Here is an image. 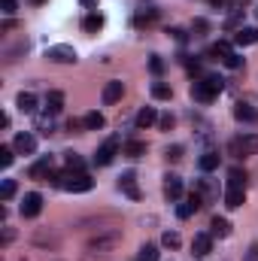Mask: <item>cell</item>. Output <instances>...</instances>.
<instances>
[{
  "label": "cell",
  "mask_w": 258,
  "mask_h": 261,
  "mask_svg": "<svg viewBox=\"0 0 258 261\" xmlns=\"http://www.w3.org/2000/svg\"><path fill=\"white\" fill-rule=\"evenodd\" d=\"M122 243V231L119 228H107V231H97V237L88 240L85 252H82V261H107L110 252Z\"/></svg>",
  "instance_id": "1"
},
{
  "label": "cell",
  "mask_w": 258,
  "mask_h": 261,
  "mask_svg": "<svg viewBox=\"0 0 258 261\" xmlns=\"http://www.w3.org/2000/svg\"><path fill=\"white\" fill-rule=\"evenodd\" d=\"M222 88H225V79L222 76H203V79H197L192 85V97L200 100V103H213Z\"/></svg>",
  "instance_id": "2"
},
{
  "label": "cell",
  "mask_w": 258,
  "mask_h": 261,
  "mask_svg": "<svg viewBox=\"0 0 258 261\" xmlns=\"http://www.w3.org/2000/svg\"><path fill=\"white\" fill-rule=\"evenodd\" d=\"M58 189H64V192H73V195H82V192H91L94 189V179L88 176V173H73V170H67V173H58V182H55Z\"/></svg>",
  "instance_id": "3"
},
{
  "label": "cell",
  "mask_w": 258,
  "mask_h": 261,
  "mask_svg": "<svg viewBox=\"0 0 258 261\" xmlns=\"http://www.w3.org/2000/svg\"><path fill=\"white\" fill-rule=\"evenodd\" d=\"M228 155L234 158H249V155H258V137L255 134H240L228 143Z\"/></svg>",
  "instance_id": "4"
},
{
  "label": "cell",
  "mask_w": 258,
  "mask_h": 261,
  "mask_svg": "<svg viewBox=\"0 0 258 261\" xmlns=\"http://www.w3.org/2000/svg\"><path fill=\"white\" fill-rule=\"evenodd\" d=\"M234 119L237 122H258V100L255 97H240L237 103H234Z\"/></svg>",
  "instance_id": "5"
},
{
  "label": "cell",
  "mask_w": 258,
  "mask_h": 261,
  "mask_svg": "<svg viewBox=\"0 0 258 261\" xmlns=\"http://www.w3.org/2000/svg\"><path fill=\"white\" fill-rule=\"evenodd\" d=\"M119 146H122V137L119 134H113L97 152H94V164H100V167H107V164H113V158H116V152H119Z\"/></svg>",
  "instance_id": "6"
},
{
  "label": "cell",
  "mask_w": 258,
  "mask_h": 261,
  "mask_svg": "<svg viewBox=\"0 0 258 261\" xmlns=\"http://www.w3.org/2000/svg\"><path fill=\"white\" fill-rule=\"evenodd\" d=\"M46 58L55 61V64H76L79 61V55H76L73 46H49L46 49Z\"/></svg>",
  "instance_id": "7"
},
{
  "label": "cell",
  "mask_w": 258,
  "mask_h": 261,
  "mask_svg": "<svg viewBox=\"0 0 258 261\" xmlns=\"http://www.w3.org/2000/svg\"><path fill=\"white\" fill-rule=\"evenodd\" d=\"M12 149H15L18 155H34V152H37V137H34V134H28V130H21V134H15Z\"/></svg>",
  "instance_id": "8"
},
{
  "label": "cell",
  "mask_w": 258,
  "mask_h": 261,
  "mask_svg": "<svg viewBox=\"0 0 258 261\" xmlns=\"http://www.w3.org/2000/svg\"><path fill=\"white\" fill-rule=\"evenodd\" d=\"M40 210H43V195L40 192H28L24 200H21V216L34 219V216H40Z\"/></svg>",
  "instance_id": "9"
},
{
  "label": "cell",
  "mask_w": 258,
  "mask_h": 261,
  "mask_svg": "<svg viewBox=\"0 0 258 261\" xmlns=\"http://www.w3.org/2000/svg\"><path fill=\"white\" fill-rule=\"evenodd\" d=\"M119 189H122L131 200H140V197H143L140 186H137V173H134V170H125V173L119 176Z\"/></svg>",
  "instance_id": "10"
},
{
  "label": "cell",
  "mask_w": 258,
  "mask_h": 261,
  "mask_svg": "<svg viewBox=\"0 0 258 261\" xmlns=\"http://www.w3.org/2000/svg\"><path fill=\"white\" fill-rule=\"evenodd\" d=\"M200 206H203V197H200V192L194 189L192 195L186 197V203H179V206H176V216H179V219H189V216H192V213H197Z\"/></svg>",
  "instance_id": "11"
},
{
  "label": "cell",
  "mask_w": 258,
  "mask_h": 261,
  "mask_svg": "<svg viewBox=\"0 0 258 261\" xmlns=\"http://www.w3.org/2000/svg\"><path fill=\"white\" fill-rule=\"evenodd\" d=\"M122 94H125V82H122V79H110V82L104 85V103H107V107H110V103H119Z\"/></svg>",
  "instance_id": "12"
},
{
  "label": "cell",
  "mask_w": 258,
  "mask_h": 261,
  "mask_svg": "<svg viewBox=\"0 0 258 261\" xmlns=\"http://www.w3.org/2000/svg\"><path fill=\"white\" fill-rule=\"evenodd\" d=\"M52 173H55V170H52V155H43V158L28 170L31 179H52Z\"/></svg>",
  "instance_id": "13"
},
{
  "label": "cell",
  "mask_w": 258,
  "mask_h": 261,
  "mask_svg": "<svg viewBox=\"0 0 258 261\" xmlns=\"http://www.w3.org/2000/svg\"><path fill=\"white\" fill-rule=\"evenodd\" d=\"M164 197L167 200H179L183 197V179L176 173H167L164 176Z\"/></svg>",
  "instance_id": "14"
},
{
  "label": "cell",
  "mask_w": 258,
  "mask_h": 261,
  "mask_svg": "<svg viewBox=\"0 0 258 261\" xmlns=\"http://www.w3.org/2000/svg\"><path fill=\"white\" fill-rule=\"evenodd\" d=\"M210 249H213V237H210V234H194V240H192V255L194 258L210 255Z\"/></svg>",
  "instance_id": "15"
},
{
  "label": "cell",
  "mask_w": 258,
  "mask_h": 261,
  "mask_svg": "<svg viewBox=\"0 0 258 261\" xmlns=\"http://www.w3.org/2000/svg\"><path fill=\"white\" fill-rule=\"evenodd\" d=\"M113 222H116L113 216H85V219L76 222V228H79V231H85V228H97V231H104L100 225H113Z\"/></svg>",
  "instance_id": "16"
},
{
  "label": "cell",
  "mask_w": 258,
  "mask_h": 261,
  "mask_svg": "<svg viewBox=\"0 0 258 261\" xmlns=\"http://www.w3.org/2000/svg\"><path fill=\"white\" fill-rule=\"evenodd\" d=\"M158 119H161V116L155 113V107H143L134 122H137V128H152V125H158Z\"/></svg>",
  "instance_id": "17"
},
{
  "label": "cell",
  "mask_w": 258,
  "mask_h": 261,
  "mask_svg": "<svg viewBox=\"0 0 258 261\" xmlns=\"http://www.w3.org/2000/svg\"><path fill=\"white\" fill-rule=\"evenodd\" d=\"M64 110V94L61 91H49L46 94V116H55Z\"/></svg>",
  "instance_id": "18"
},
{
  "label": "cell",
  "mask_w": 258,
  "mask_h": 261,
  "mask_svg": "<svg viewBox=\"0 0 258 261\" xmlns=\"http://www.w3.org/2000/svg\"><path fill=\"white\" fill-rule=\"evenodd\" d=\"M243 200H246V189H231V186H228V192H225V206H228V210L243 206Z\"/></svg>",
  "instance_id": "19"
},
{
  "label": "cell",
  "mask_w": 258,
  "mask_h": 261,
  "mask_svg": "<svg viewBox=\"0 0 258 261\" xmlns=\"http://www.w3.org/2000/svg\"><path fill=\"white\" fill-rule=\"evenodd\" d=\"M104 125H107V119H104V113H97V110L85 113V119H82V128L85 130H100Z\"/></svg>",
  "instance_id": "20"
},
{
  "label": "cell",
  "mask_w": 258,
  "mask_h": 261,
  "mask_svg": "<svg viewBox=\"0 0 258 261\" xmlns=\"http://www.w3.org/2000/svg\"><path fill=\"white\" fill-rule=\"evenodd\" d=\"M100 28H104V15H100V12H88V15L82 18V31H85V34H97Z\"/></svg>",
  "instance_id": "21"
},
{
  "label": "cell",
  "mask_w": 258,
  "mask_h": 261,
  "mask_svg": "<svg viewBox=\"0 0 258 261\" xmlns=\"http://www.w3.org/2000/svg\"><path fill=\"white\" fill-rule=\"evenodd\" d=\"M15 107H18L21 113H34V110H37V94H34V91H21V94L15 97Z\"/></svg>",
  "instance_id": "22"
},
{
  "label": "cell",
  "mask_w": 258,
  "mask_h": 261,
  "mask_svg": "<svg viewBox=\"0 0 258 261\" xmlns=\"http://www.w3.org/2000/svg\"><path fill=\"white\" fill-rule=\"evenodd\" d=\"M234 43H237V46H252V43H258V31L255 28H240V31L234 34Z\"/></svg>",
  "instance_id": "23"
},
{
  "label": "cell",
  "mask_w": 258,
  "mask_h": 261,
  "mask_svg": "<svg viewBox=\"0 0 258 261\" xmlns=\"http://www.w3.org/2000/svg\"><path fill=\"white\" fill-rule=\"evenodd\" d=\"M155 18H158V9L149 6V9H140V12L134 15V24H137V28H149V24H155Z\"/></svg>",
  "instance_id": "24"
},
{
  "label": "cell",
  "mask_w": 258,
  "mask_h": 261,
  "mask_svg": "<svg viewBox=\"0 0 258 261\" xmlns=\"http://www.w3.org/2000/svg\"><path fill=\"white\" fill-rule=\"evenodd\" d=\"M231 52H234V49H231V43H222V40H219V43H213V46H210V52H207V55H210L213 61H225Z\"/></svg>",
  "instance_id": "25"
},
{
  "label": "cell",
  "mask_w": 258,
  "mask_h": 261,
  "mask_svg": "<svg viewBox=\"0 0 258 261\" xmlns=\"http://www.w3.org/2000/svg\"><path fill=\"white\" fill-rule=\"evenodd\" d=\"M210 231H213V237H228V234H231V222L222 219V216H216V219L210 222Z\"/></svg>",
  "instance_id": "26"
},
{
  "label": "cell",
  "mask_w": 258,
  "mask_h": 261,
  "mask_svg": "<svg viewBox=\"0 0 258 261\" xmlns=\"http://www.w3.org/2000/svg\"><path fill=\"white\" fill-rule=\"evenodd\" d=\"M197 167H200L203 173L216 170V167H219V152H203V155H200V161H197Z\"/></svg>",
  "instance_id": "27"
},
{
  "label": "cell",
  "mask_w": 258,
  "mask_h": 261,
  "mask_svg": "<svg viewBox=\"0 0 258 261\" xmlns=\"http://www.w3.org/2000/svg\"><path fill=\"white\" fill-rule=\"evenodd\" d=\"M228 186H231V189H246V170L231 167V170H228Z\"/></svg>",
  "instance_id": "28"
},
{
  "label": "cell",
  "mask_w": 258,
  "mask_h": 261,
  "mask_svg": "<svg viewBox=\"0 0 258 261\" xmlns=\"http://www.w3.org/2000/svg\"><path fill=\"white\" fill-rule=\"evenodd\" d=\"M125 155H128V158L146 155V143H143V140H131V143H125Z\"/></svg>",
  "instance_id": "29"
},
{
  "label": "cell",
  "mask_w": 258,
  "mask_h": 261,
  "mask_svg": "<svg viewBox=\"0 0 258 261\" xmlns=\"http://www.w3.org/2000/svg\"><path fill=\"white\" fill-rule=\"evenodd\" d=\"M152 97H155V100H170L173 91H170V85H164V82H152Z\"/></svg>",
  "instance_id": "30"
},
{
  "label": "cell",
  "mask_w": 258,
  "mask_h": 261,
  "mask_svg": "<svg viewBox=\"0 0 258 261\" xmlns=\"http://www.w3.org/2000/svg\"><path fill=\"white\" fill-rule=\"evenodd\" d=\"M67 170H73V173H85V161L76 155V152H67Z\"/></svg>",
  "instance_id": "31"
},
{
  "label": "cell",
  "mask_w": 258,
  "mask_h": 261,
  "mask_svg": "<svg viewBox=\"0 0 258 261\" xmlns=\"http://www.w3.org/2000/svg\"><path fill=\"white\" fill-rule=\"evenodd\" d=\"M240 21H243V9H231V15H228L225 28H228V31H240V28H243Z\"/></svg>",
  "instance_id": "32"
},
{
  "label": "cell",
  "mask_w": 258,
  "mask_h": 261,
  "mask_svg": "<svg viewBox=\"0 0 258 261\" xmlns=\"http://www.w3.org/2000/svg\"><path fill=\"white\" fill-rule=\"evenodd\" d=\"M137 261H158V249H155L152 243L140 246V255H137Z\"/></svg>",
  "instance_id": "33"
},
{
  "label": "cell",
  "mask_w": 258,
  "mask_h": 261,
  "mask_svg": "<svg viewBox=\"0 0 258 261\" xmlns=\"http://www.w3.org/2000/svg\"><path fill=\"white\" fill-rule=\"evenodd\" d=\"M161 243H164L167 249H176L183 240H179V234H176V231H164V234H161Z\"/></svg>",
  "instance_id": "34"
},
{
  "label": "cell",
  "mask_w": 258,
  "mask_h": 261,
  "mask_svg": "<svg viewBox=\"0 0 258 261\" xmlns=\"http://www.w3.org/2000/svg\"><path fill=\"white\" fill-rule=\"evenodd\" d=\"M197 192H200V197H210V200L219 195V192L213 189V182H210V179H200V182H197Z\"/></svg>",
  "instance_id": "35"
},
{
  "label": "cell",
  "mask_w": 258,
  "mask_h": 261,
  "mask_svg": "<svg viewBox=\"0 0 258 261\" xmlns=\"http://www.w3.org/2000/svg\"><path fill=\"white\" fill-rule=\"evenodd\" d=\"M12 158H15V149H12V146H0V164H3V167H9V164H12Z\"/></svg>",
  "instance_id": "36"
},
{
  "label": "cell",
  "mask_w": 258,
  "mask_h": 261,
  "mask_svg": "<svg viewBox=\"0 0 258 261\" xmlns=\"http://www.w3.org/2000/svg\"><path fill=\"white\" fill-rule=\"evenodd\" d=\"M12 195H15V179H3V186H0V197L9 200Z\"/></svg>",
  "instance_id": "37"
},
{
  "label": "cell",
  "mask_w": 258,
  "mask_h": 261,
  "mask_svg": "<svg viewBox=\"0 0 258 261\" xmlns=\"http://www.w3.org/2000/svg\"><path fill=\"white\" fill-rule=\"evenodd\" d=\"M222 64L228 67V70H240V67H243V58H240L237 52H231V55H228V58H225Z\"/></svg>",
  "instance_id": "38"
},
{
  "label": "cell",
  "mask_w": 258,
  "mask_h": 261,
  "mask_svg": "<svg viewBox=\"0 0 258 261\" xmlns=\"http://www.w3.org/2000/svg\"><path fill=\"white\" fill-rule=\"evenodd\" d=\"M149 70H152L155 76H161V70H164V61H161L158 55H152V58H149Z\"/></svg>",
  "instance_id": "39"
},
{
  "label": "cell",
  "mask_w": 258,
  "mask_h": 261,
  "mask_svg": "<svg viewBox=\"0 0 258 261\" xmlns=\"http://www.w3.org/2000/svg\"><path fill=\"white\" fill-rule=\"evenodd\" d=\"M52 116H46V119H37V130H43V134H52Z\"/></svg>",
  "instance_id": "40"
},
{
  "label": "cell",
  "mask_w": 258,
  "mask_h": 261,
  "mask_svg": "<svg viewBox=\"0 0 258 261\" xmlns=\"http://www.w3.org/2000/svg\"><path fill=\"white\" fill-rule=\"evenodd\" d=\"M164 158H167V161H179V158H183V146H170V149L164 152Z\"/></svg>",
  "instance_id": "41"
},
{
  "label": "cell",
  "mask_w": 258,
  "mask_h": 261,
  "mask_svg": "<svg viewBox=\"0 0 258 261\" xmlns=\"http://www.w3.org/2000/svg\"><path fill=\"white\" fill-rule=\"evenodd\" d=\"M158 128H161V130H170V128H173V116H170V113H164V116L158 119Z\"/></svg>",
  "instance_id": "42"
},
{
  "label": "cell",
  "mask_w": 258,
  "mask_h": 261,
  "mask_svg": "<svg viewBox=\"0 0 258 261\" xmlns=\"http://www.w3.org/2000/svg\"><path fill=\"white\" fill-rule=\"evenodd\" d=\"M194 31H197V34H207V31H210V24H207V18H194V24H192Z\"/></svg>",
  "instance_id": "43"
},
{
  "label": "cell",
  "mask_w": 258,
  "mask_h": 261,
  "mask_svg": "<svg viewBox=\"0 0 258 261\" xmlns=\"http://www.w3.org/2000/svg\"><path fill=\"white\" fill-rule=\"evenodd\" d=\"M167 34H173V40H179V43H186V31H183V28H170Z\"/></svg>",
  "instance_id": "44"
},
{
  "label": "cell",
  "mask_w": 258,
  "mask_h": 261,
  "mask_svg": "<svg viewBox=\"0 0 258 261\" xmlns=\"http://www.w3.org/2000/svg\"><path fill=\"white\" fill-rule=\"evenodd\" d=\"M15 9H18V6H15V0H3V12H6V15H12Z\"/></svg>",
  "instance_id": "45"
},
{
  "label": "cell",
  "mask_w": 258,
  "mask_h": 261,
  "mask_svg": "<svg viewBox=\"0 0 258 261\" xmlns=\"http://www.w3.org/2000/svg\"><path fill=\"white\" fill-rule=\"evenodd\" d=\"M79 3H82V6H85V9H91V12H94V9H97V3H100V0H79Z\"/></svg>",
  "instance_id": "46"
},
{
  "label": "cell",
  "mask_w": 258,
  "mask_h": 261,
  "mask_svg": "<svg viewBox=\"0 0 258 261\" xmlns=\"http://www.w3.org/2000/svg\"><path fill=\"white\" fill-rule=\"evenodd\" d=\"M210 6H216V9H225V6H228V0H210Z\"/></svg>",
  "instance_id": "47"
},
{
  "label": "cell",
  "mask_w": 258,
  "mask_h": 261,
  "mask_svg": "<svg viewBox=\"0 0 258 261\" xmlns=\"http://www.w3.org/2000/svg\"><path fill=\"white\" fill-rule=\"evenodd\" d=\"M249 252H252V255H255V258H258V243H255V246H252V249H249Z\"/></svg>",
  "instance_id": "48"
},
{
  "label": "cell",
  "mask_w": 258,
  "mask_h": 261,
  "mask_svg": "<svg viewBox=\"0 0 258 261\" xmlns=\"http://www.w3.org/2000/svg\"><path fill=\"white\" fill-rule=\"evenodd\" d=\"M34 3H46V0H34Z\"/></svg>",
  "instance_id": "49"
}]
</instances>
